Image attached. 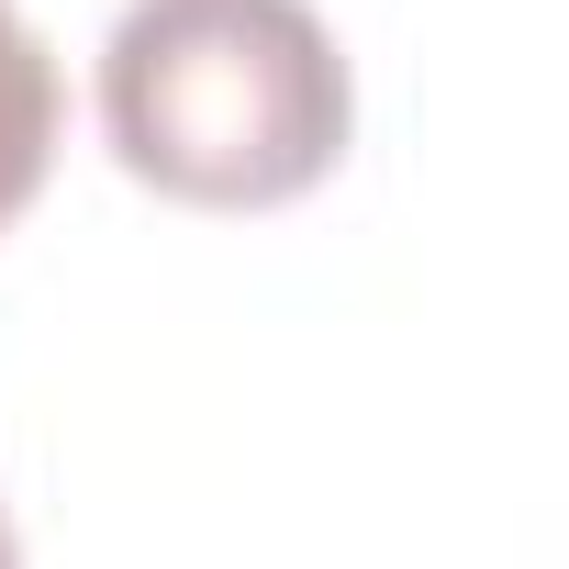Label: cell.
Masks as SVG:
<instances>
[{"label": "cell", "instance_id": "6da1fadb", "mask_svg": "<svg viewBox=\"0 0 569 569\" xmlns=\"http://www.w3.org/2000/svg\"><path fill=\"white\" fill-rule=\"evenodd\" d=\"M101 134L190 212H279L336 179L358 79L313 0H134L101 46Z\"/></svg>", "mask_w": 569, "mask_h": 569}, {"label": "cell", "instance_id": "7a4b0ae2", "mask_svg": "<svg viewBox=\"0 0 569 569\" xmlns=\"http://www.w3.org/2000/svg\"><path fill=\"white\" fill-rule=\"evenodd\" d=\"M57 112H68V90H57L46 34L0 0V234L23 223V201H34L46 168H57Z\"/></svg>", "mask_w": 569, "mask_h": 569}, {"label": "cell", "instance_id": "3957f363", "mask_svg": "<svg viewBox=\"0 0 569 569\" xmlns=\"http://www.w3.org/2000/svg\"><path fill=\"white\" fill-rule=\"evenodd\" d=\"M0 569H23V547H12V513H0Z\"/></svg>", "mask_w": 569, "mask_h": 569}]
</instances>
